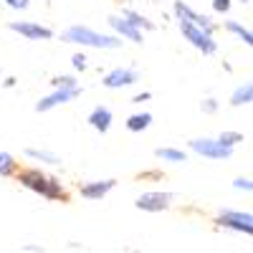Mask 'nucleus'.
Here are the masks:
<instances>
[{
    "instance_id": "nucleus-4",
    "label": "nucleus",
    "mask_w": 253,
    "mask_h": 253,
    "mask_svg": "<svg viewBox=\"0 0 253 253\" xmlns=\"http://www.w3.org/2000/svg\"><path fill=\"white\" fill-rule=\"evenodd\" d=\"M190 147H193L195 152H200L205 157H215V160H225V157H230V152H233L230 147H225L220 142H213V139H193Z\"/></svg>"
},
{
    "instance_id": "nucleus-5",
    "label": "nucleus",
    "mask_w": 253,
    "mask_h": 253,
    "mask_svg": "<svg viewBox=\"0 0 253 253\" xmlns=\"http://www.w3.org/2000/svg\"><path fill=\"white\" fill-rule=\"evenodd\" d=\"M172 195L170 193H144L139 200H137V208L139 210H152V213H157V210H165L167 205H170Z\"/></svg>"
},
{
    "instance_id": "nucleus-18",
    "label": "nucleus",
    "mask_w": 253,
    "mask_h": 253,
    "mask_svg": "<svg viewBox=\"0 0 253 253\" xmlns=\"http://www.w3.org/2000/svg\"><path fill=\"white\" fill-rule=\"evenodd\" d=\"M228 31H233V33H238V36L243 38V43H248V46L253 43V38H251V33H248V31H246L243 26H238V23H233V20H230V23H228Z\"/></svg>"
},
{
    "instance_id": "nucleus-12",
    "label": "nucleus",
    "mask_w": 253,
    "mask_h": 253,
    "mask_svg": "<svg viewBox=\"0 0 253 253\" xmlns=\"http://www.w3.org/2000/svg\"><path fill=\"white\" fill-rule=\"evenodd\" d=\"M89 122H91L94 129H99V132H107V129H109V124H112V112H109L107 107H96V109L91 112Z\"/></svg>"
},
{
    "instance_id": "nucleus-1",
    "label": "nucleus",
    "mask_w": 253,
    "mask_h": 253,
    "mask_svg": "<svg viewBox=\"0 0 253 253\" xmlns=\"http://www.w3.org/2000/svg\"><path fill=\"white\" fill-rule=\"evenodd\" d=\"M63 38L71 41V43H84V46H94V48H117L122 43V41H117L112 36H101V33H94V31L81 28V26L69 28Z\"/></svg>"
},
{
    "instance_id": "nucleus-15",
    "label": "nucleus",
    "mask_w": 253,
    "mask_h": 253,
    "mask_svg": "<svg viewBox=\"0 0 253 253\" xmlns=\"http://www.w3.org/2000/svg\"><path fill=\"white\" fill-rule=\"evenodd\" d=\"M251 96H253V86H251V84H246L243 89H238V91L233 94L230 104H233V107H241V104H248V101H251Z\"/></svg>"
},
{
    "instance_id": "nucleus-9",
    "label": "nucleus",
    "mask_w": 253,
    "mask_h": 253,
    "mask_svg": "<svg viewBox=\"0 0 253 253\" xmlns=\"http://www.w3.org/2000/svg\"><path fill=\"white\" fill-rule=\"evenodd\" d=\"M175 13H177V18L180 20H190V23H195V26H200L203 31H213V23H210V18H205V15H198V13H193L187 5H182V3H175Z\"/></svg>"
},
{
    "instance_id": "nucleus-25",
    "label": "nucleus",
    "mask_w": 253,
    "mask_h": 253,
    "mask_svg": "<svg viewBox=\"0 0 253 253\" xmlns=\"http://www.w3.org/2000/svg\"><path fill=\"white\" fill-rule=\"evenodd\" d=\"M236 187H243V190H251V182H248V180H236Z\"/></svg>"
},
{
    "instance_id": "nucleus-11",
    "label": "nucleus",
    "mask_w": 253,
    "mask_h": 253,
    "mask_svg": "<svg viewBox=\"0 0 253 253\" xmlns=\"http://www.w3.org/2000/svg\"><path fill=\"white\" fill-rule=\"evenodd\" d=\"M109 23H112V28H117L122 36H126V38H132L134 43H142V36H139V31L129 23V20H122V18H117V15H112L109 18Z\"/></svg>"
},
{
    "instance_id": "nucleus-3",
    "label": "nucleus",
    "mask_w": 253,
    "mask_h": 253,
    "mask_svg": "<svg viewBox=\"0 0 253 253\" xmlns=\"http://www.w3.org/2000/svg\"><path fill=\"white\" fill-rule=\"evenodd\" d=\"M180 31H182V36L190 41V43H193L195 48H200L203 53H213L215 51V41L210 38V33L203 31L200 26L190 23V20H180Z\"/></svg>"
},
{
    "instance_id": "nucleus-26",
    "label": "nucleus",
    "mask_w": 253,
    "mask_h": 253,
    "mask_svg": "<svg viewBox=\"0 0 253 253\" xmlns=\"http://www.w3.org/2000/svg\"><path fill=\"white\" fill-rule=\"evenodd\" d=\"M205 112H215V101H213V99L205 101Z\"/></svg>"
},
{
    "instance_id": "nucleus-16",
    "label": "nucleus",
    "mask_w": 253,
    "mask_h": 253,
    "mask_svg": "<svg viewBox=\"0 0 253 253\" xmlns=\"http://www.w3.org/2000/svg\"><path fill=\"white\" fill-rule=\"evenodd\" d=\"M157 157L170 160V162H185V155L177 152V150H157Z\"/></svg>"
},
{
    "instance_id": "nucleus-28",
    "label": "nucleus",
    "mask_w": 253,
    "mask_h": 253,
    "mask_svg": "<svg viewBox=\"0 0 253 253\" xmlns=\"http://www.w3.org/2000/svg\"><path fill=\"white\" fill-rule=\"evenodd\" d=\"M243 3H248V0H243Z\"/></svg>"
},
{
    "instance_id": "nucleus-17",
    "label": "nucleus",
    "mask_w": 253,
    "mask_h": 253,
    "mask_svg": "<svg viewBox=\"0 0 253 253\" xmlns=\"http://www.w3.org/2000/svg\"><path fill=\"white\" fill-rule=\"evenodd\" d=\"M218 142L225 144V147H233L236 142H243V134H238V132H223Z\"/></svg>"
},
{
    "instance_id": "nucleus-14",
    "label": "nucleus",
    "mask_w": 253,
    "mask_h": 253,
    "mask_svg": "<svg viewBox=\"0 0 253 253\" xmlns=\"http://www.w3.org/2000/svg\"><path fill=\"white\" fill-rule=\"evenodd\" d=\"M150 122H152L150 114H134V117H129L126 126H129L132 132H139V129H147V126H150Z\"/></svg>"
},
{
    "instance_id": "nucleus-2",
    "label": "nucleus",
    "mask_w": 253,
    "mask_h": 253,
    "mask_svg": "<svg viewBox=\"0 0 253 253\" xmlns=\"http://www.w3.org/2000/svg\"><path fill=\"white\" fill-rule=\"evenodd\" d=\"M20 182H23L26 187H31V190H36V193H41L43 198H61V195H63V190H61V185H58V182H53V180L43 177V175L36 172V170L20 172Z\"/></svg>"
},
{
    "instance_id": "nucleus-10",
    "label": "nucleus",
    "mask_w": 253,
    "mask_h": 253,
    "mask_svg": "<svg viewBox=\"0 0 253 253\" xmlns=\"http://www.w3.org/2000/svg\"><path fill=\"white\" fill-rule=\"evenodd\" d=\"M10 28L18 31V33H23V36H28V38H51L53 36L48 28L36 26V23H10Z\"/></svg>"
},
{
    "instance_id": "nucleus-8",
    "label": "nucleus",
    "mask_w": 253,
    "mask_h": 253,
    "mask_svg": "<svg viewBox=\"0 0 253 253\" xmlns=\"http://www.w3.org/2000/svg\"><path fill=\"white\" fill-rule=\"evenodd\" d=\"M79 94V89L76 86H63V89H58L56 94H51V96H46L43 101H38V112H46V109H51V107H56V104H63V101H69V99H74Z\"/></svg>"
},
{
    "instance_id": "nucleus-21",
    "label": "nucleus",
    "mask_w": 253,
    "mask_h": 253,
    "mask_svg": "<svg viewBox=\"0 0 253 253\" xmlns=\"http://www.w3.org/2000/svg\"><path fill=\"white\" fill-rule=\"evenodd\" d=\"M126 18H129V23H132V26H147V28H152V23H147L142 15H137V13H132V10L126 13Z\"/></svg>"
},
{
    "instance_id": "nucleus-27",
    "label": "nucleus",
    "mask_w": 253,
    "mask_h": 253,
    "mask_svg": "<svg viewBox=\"0 0 253 253\" xmlns=\"http://www.w3.org/2000/svg\"><path fill=\"white\" fill-rule=\"evenodd\" d=\"M144 99H150V94H139V96H134V104H139V101H144Z\"/></svg>"
},
{
    "instance_id": "nucleus-7",
    "label": "nucleus",
    "mask_w": 253,
    "mask_h": 253,
    "mask_svg": "<svg viewBox=\"0 0 253 253\" xmlns=\"http://www.w3.org/2000/svg\"><path fill=\"white\" fill-rule=\"evenodd\" d=\"M220 223L228 225V228L243 230V233H253V218H251V215H243V213H233V210H225V213L220 215Z\"/></svg>"
},
{
    "instance_id": "nucleus-6",
    "label": "nucleus",
    "mask_w": 253,
    "mask_h": 253,
    "mask_svg": "<svg viewBox=\"0 0 253 253\" xmlns=\"http://www.w3.org/2000/svg\"><path fill=\"white\" fill-rule=\"evenodd\" d=\"M137 81V71L132 69H114L112 74H107L104 79V86L107 89H119V86H129V84Z\"/></svg>"
},
{
    "instance_id": "nucleus-22",
    "label": "nucleus",
    "mask_w": 253,
    "mask_h": 253,
    "mask_svg": "<svg viewBox=\"0 0 253 253\" xmlns=\"http://www.w3.org/2000/svg\"><path fill=\"white\" fill-rule=\"evenodd\" d=\"M213 8H215L218 13H225V10L230 8V0H213Z\"/></svg>"
},
{
    "instance_id": "nucleus-20",
    "label": "nucleus",
    "mask_w": 253,
    "mask_h": 253,
    "mask_svg": "<svg viewBox=\"0 0 253 253\" xmlns=\"http://www.w3.org/2000/svg\"><path fill=\"white\" fill-rule=\"evenodd\" d=\"M10 170H13V157L3 152L0 155V175H8Z\"/></svg>"
},
{
    "instance_id": "nucleus-13",
    "label": "nucleus",
    "mask_w": 253,
    "mask_h": 253,
    "mask_svg": "<svg viewBox=\"0 0 253 253\" xmlns=\"http://www.w3.org/2000/svg\"><path fill=\"white\" fill-rule=\"evenodd\" d=\"M114 187V180H104V182H94V185H84L81 195L84 198H104Z\"/></svg>"
},
{
    "instance_id": "nucleus-23",
    "label": "nucleus",
    "mask_w": 253,
    "mask_h": 253,
    "mask_svg": "<svg viewBox=\"0 0 253 253\" xmlns=\"http://www.w3.org/2000/svg\"><path fill=\"white\" fill-rule=\"evenodd\" d=\"M10 8H28V0H8Z\"/></svg>"
},
{
    "instance_id": "nucleus-24",
    "label": "nucleus",
    "mask_w": 253,
    "mask_h": 253,
    "mask_svg": "<svg viewBox=\"0 0 253 253\" xmlns=\"http://www.w3.org/2000/svg\"><path fill=\"white\" fill-rule=\"evenodd\" d=\"M74 66L76 69H84V66H86V58H84V56H74Z\"/></svg>"
},
{
    "instance_id": "nucleus-19",
    "label": "nucleus",
    "mask_w": 253,
    "mask_h": 253,
    "mask_svg": "<svg viewBox=\"0 0 253 253\" xmlns=\"http://www.w3.org/2000/svg\"><path fill=\"white\" fill-rule=\"evenodd\" d=\"M28 157H36V160H46V162H51V165L61 162L56 155H51V152H38V150H28Z\"/></svg>"
}]
</instances>
